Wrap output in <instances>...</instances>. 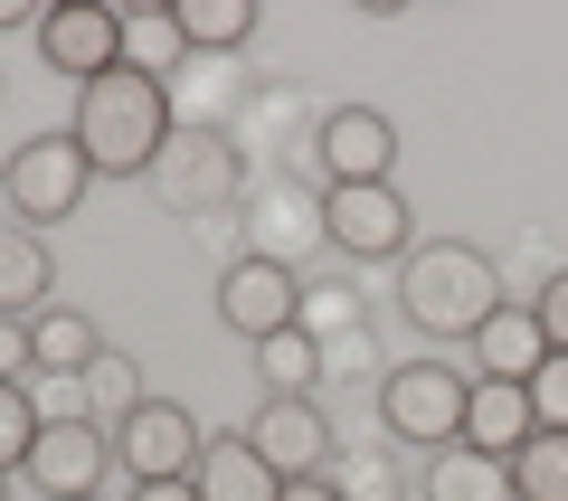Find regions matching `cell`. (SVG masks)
Segmentation results:
<instances>
[{"label":"cell","mask_w":568,"mask_h":501,"mask_svg":"<svg viewBox=\"0 0 568 501\" xmlns=\"http://www.w3.org/2000/svg\"><path fill=\"white\" fill-rule=\"evenodd\" d=\"M67 133L95 161V181H152V161L171 152V85L114 67V76L77 85V123H67Z\"/></svg>","instance_id":"cell-1"},{"label":"cell","mask_w":568,"mask_h":501,"mask_svg":"<svg viewBox=\"0 0 568 501\" xmlns=\"http://www.w3.org/2000/svg\"><path fill=\"white\" fill-rule=\"evenodd\" d=\"M398 313L417 331H446V341H474L493 313H503V275H493L484 246H455V237H426L398 256Z\"/></svg>","instance_id":"cell-2"},{"label":"cell","mask_w":568,"mask_h":501,"mask_svg":"<svg viewBox=\"0 0 568 501\" xmlns=\"http://www.w3.org/2000/svg\"><path fill=\"white\" fill-rule=\"evenodd\" d=\"M465 398L474 379L446 360H398L379 369V426L398 444H417V454H446V444H465Z\"/></svg>","instance_id":"cell-3"},{"label":"cell","mask_w":568,"mask_h":501,"mask_svg":"<svg viewBox=\"0 0 568 501\" xmlns=\"http://www.w3.org/2000/svg\"><path fill=\"white\" fill-rule=\"evenodd\" d=\"M85 190H95V161L77 152V133H29L20 152H10V171H0V200H10V218H20V227L77 218Z\"/></svg>","instance_id":"cell-4"},{"label":"cell","mask_w":568,"mask_h":501,"mask_svg":"<svg viewBox=\"0 0 568 501\" xmlns=\"http://www.w3.org/2000/svg\"><path fill=\"white\" fill-rule=\"evenodd\" d=\"M323 237L361 265H398L417 246V208L398 181H351V190H323Z\"/></svg>","instance_id":"cell-5"},{"label":"cell","mask_w":568,"mask_h":501,"mask_svg":"<svg viewBox=\"0 0 568 501\" xmlns=\"http://www.w3.org/2000/svg\"><path fill=\"white\" fill-rule=\"evenodd\" d=\"M200 454H209L200 417L171 407V398H142L133 417L114 426V463H123L133 482H190V473H200Z\"/></svg>","instance_id":"cell-6"},{"label":"cell","mask_w":568,"mask_h":501,"mask_svg":"<svg viewBox=\"0 0 568 501\" xmlns=\"http://www.w3.org/2000/svg\"><path fill=\"white\" fill-rule=\"evenodd\" d=\"M219 321L237 331L246 350L275 341V331H294V321H304V275L275 265V256H237V265L219 275Z\"/></svg>","instance_id":"cell-7"},{"label":"cell","mask_w":568,"mask_h":501,"mask_svg":"<svg viewBox=\"0 0 568 501\" xmlns=\"http://www.w3.org/2000/svg\"><path fill=\"white\" fill-rule=\"evenodd\" d=\"M114 436L85 417H48L39 426V454H29V482H39V501H104V482H114Z\"/></svg>","instance_id":"cell-8"},{"label":"cell","mask_w":568,"mask_h":501,"mask_svg":"<svg viewBox=\"0 0 568 501\" xmlns=\"http://www.w3.org/2000/svg\"><path fill=\"white\" fill-rule=\"evenodd\" d=\"M39 58L58 67V76H77V85L114 76L123 67V10L114 0H58L39 20Z\"/></svg>","instance_id":"cell-9"},{"label":"cell","mask_w":568,"mask_h":501,"mask_svg":"<svg viewBox=\"0 0 568 501\" xmlns=\"http://www.w3.org/2000/svg\"><path fill=\"white\" fill-rule=\"evenodd\" d=\"M313 152H323V190L398 181V123H388L379 104H332L323 133H313Z\"/></svg>","instance_id":"cell-10"},{"label":"cell","mask_w":568,"mask_h":501,"mask_svg":"<svg viewBox=\"0 0 568 501\" xmlns=\"http://www.w3.org/2000/svg\"><path fill=\"white\" fill-rule=\"evenodd\" d=\"M237 436L275 463V482H304V473H323V463H332V417L313 398H256V417H246Z\"/></svg>","instance_id":"cell-11"},{"label":"cell","mask_w":568,"mask_h":501,"mask_svg":"<svg viewBox=\"0 0 568 501\" xmlns=\"http://www.w3.org/2000/svg\"><path fill=\"white\" fill-rule=\"evenodd\" d=\"M152 181H162L171 208L227 200V190H237V152H227V133H171V152L152 161Z\"/></svg>","instance_id":"cell-12"},{"label":"cell","mask_w":568,"mask_h":501,"mask_svg":"<svg viewBox=\"0 0 568 501\" xmlns=\"http://www.w3.org/2000/svg\"><path fill=\"white\" fill-rule=\"evenodd\" d=\"M530 436H540V417H530V388H521V379H474V398H465V444H474V454L511 463Z\"/></svg>","instance_id":"cell-13"},{"label":"cell","mask_w":568,"mask_h":501,"mask_svg":"<svg viewBox=\"0 0 568 501\" xmlns=\"http://www.w3.org/2000/svg\"><path fill=\"white\" fill-rule=\"evenodd\" d=\"M48 303H58V256H48V237L39 227H0V313L10 321H39Z\"/></svg>","instance_id":"cell-14"},{"label":"cell","mask_w":568,"mask_h":501,"mask_svg":"<svg viewBox=\"0 0 568 501\" xmlns=\"http://www.w3.org/2000/svg\"><path fill=\"white\" fill-rule=\"evenodd\" d=\"M200 501H275L284 482H275V463L256 454L246 436H209V454H200Z\"/></svg>","instance_id":"cell-15"},{"label":"cell","mask_w":568,"mask_h":501,"mask_svg":"<svg viewBox=\"0 0 568 501\" xmlns=\"http://www.w3.org/2000/svg\"><path fill=\"white\" fill-rule=\"evenodd\" d=\"M474 360H484V379H521L530 388V369L549 360V341H540V313L530 303H503V313L474 331Z\"/></svg>","instance_id":"cell-16"},{"label":"cell","mask_w":568,"mask_h":501,"mask_svg":"<svg viewBox=\"0 0 568 501\" xmlns=\"http://www.w3.org/2000/svg\"><path fill=\"white\" fill-rule=\"evenodd\" d=\"M29 350H39V379H85V369L104 360L95 321H85V313H67V303H48V313L29 321Z\"/></svg>","instance_id":"cell-17"},{"label":"cell","mask_w":568,"mask_h":501,"mask_svg":"<svg viewBox=\"0 0 568 501\" xmlns=\"http://www.w3.org/2000/svg\"><path fill=\"white\" fill-rule=\"evenodd\" d=\"M256 379H265V398H313V388L332 379V360H323V341H313L304 321H294V331L256 341Z\"/></svg>","instance_id":"cell-18"},{"label":"cell","mask_w":568,"mask_h":501,"mask_svg":"<svg viewBox=\"0 0 568 501\" xmlns=\"http://www.w3.org/2000/svg\"><path fill=\"white\" fill-rule=\"evenodd\" d=\"M426 501H511V463L446 444V454H426Z\"/></svg>","instance_id":"cell-19"},{"label":"cell","mask_w":568,"mask_h":501,"mask_svg":"<svg viewBox=\"0 0 568 501\" xmlns=\"http://www.w3.org/2000/svg\"><path fill=\"white\" fill-rule=\"evenodd\" d=\"M171 20H181L190 58H227L256 39V0H171Z\"/></svg>","instance_id":"cell-20"},{"label":"cell","mask_w":568,"mask_h":501,"mask_svg":"<svg viewBox=\"0 0 568 501\" xmlns=\"http://www.w3.org/2000/svg\"><path fill=\"white\" fill-rule=\"evenodd\" d=\"M123 67H133V76H152V85H171L190 67V39H181V20H123Z\"/></svg>","instance_id":"cell-21"},{"label":"cell","mask_w":568,"mask_h":501,"mask_svg":"<svg viewBox=\"0 0 568 501\" xmlns=\"http://www.w3.org/2000/svg\"><path fill=\"white\" fill-rule=\"evenodd\" d=\"M511 501H568V436L540 426V436L511 454Z\"/></svg>","instance_id":"cell-22"},{"label":"cell","mask_w":568,"mask_h":501,"mask_svg":"<svg viewBox=\"0 0 568 501\" xmlns=\"http://www.w3.org/2000/svg\"><path fill=\"white\" fill-rule=\"evenodd\" d=\"M39 398H29V379H0V473H29V454H39Z\"/></svg>","instance_id":"cell-23"},{"label":"cell","mask_w":568,"mask_h":501,"mask_svg":"<svg viewBox=\"0 0 568 501\" xmlns=\"http://www.w3.org/2000/svg\"><path fill=\"white\" fill-rule=\"evenodd\" d=\"M530 417H540V426H559V436H568V350H549V360L530 369Z\"/></svg>","instance_id":"cell-24"},{"label":"cell","mask_w":568,"mask_h":501,"mask_svg":"<svg viewBox=\"0 0 568 501\" xmlns=\"http://www.w3.org/2000/svg\"><path fill=\"white\" fill-rule=\"evenodd\" d=\"M133 379H142V369L123 360V350H104V360L85 369V388H95V398H114V426H123V417H133V407H142V388H133Z\"/></svg>","instance_id":"cell-25"},{"label":"cell","mask_w":568,"mask_h":501,"mask_svg":"<svg viewBox=\"0 0 568 501\" xmlns=\"http://www.w3.org/2000/svg\"><path fill=\"white\" fill-rule=\"evenodd\" d=\"M530 313H540V341H549V350H568V265L540 284V294H530Z\"/></svg>","instance_id":"cell-26"},{"label":"cell","mask_w":568,"mask_h":501,"mask_svg":"<svg viewBox=\"0 0 568 501\" xmlns=\"http://www.w3.org/2000/svg\"><path fill=\"white\" fill-rule=\"evenodd\" d=\"M29 369H39V350H29V321L0 313V379H29Z\"/></svg>","instance_id":"cell-27"},{"label":"cell","mask_w":568,"mask_h":501,"mask_svg":"<svg viewBox=\"0 0 568 501\" xmlns=\"http://www.w3.org/2000/svg\"><path fill=\"white\" fill-rule=\"evenodd\" d=\"M275 501H342V482H332V473H304V482H284Z\"/></svg>","instance_id":"cell-28"},{"label":"cell","mask_w":568,"mask_h":501,"mask_svg":"<svg viewBox=\"0 0 568 501\" xmlns=\"http://www.w3.org/2000/svg\"><path fill=\"white\" fill-rule=\"evenodd\" d=\"M123 501H200V482H133Z\"/></svg>","instance_id":"cell-29"},{"label":"cell","mask_w":568,"mask_h":501,"mask_svg":"<svg viewBox=\"0 0 568 501\" xmlns=\"http://www.w3.org/2000/svg\"><path fill=\"white\" fill-rule=\"evenodd\" d=\"M48 10H29V0H0V29H39Z\"/></svg>","instance_id":"cell-30"},{"label":"cell","mask_w":568,"mask_h":501,"mask_svg":"<svg viewBox=\"0 0 568 501\" xmlns=\"http://www.w3.org/2000/svg\"><path fill=\"white\" fill-rule=\"evenodd\" d=\"M0 501H10V473H0Z\"/></svg>","instance_id":"cell-31"}]
</instances>
